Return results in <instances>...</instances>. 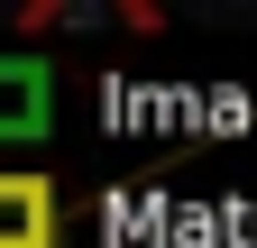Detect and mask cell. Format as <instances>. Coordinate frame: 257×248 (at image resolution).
Returning <instances> with one entry per match:
<instances>
[{
	"label": "cell",
	"mask_w": 257,
	"mask_h": 248,
	"mask_svg": "<svg viewBox=\"0 0 257 248\" xmlns=\"http://www.w3.org/2000/svg\"><path fill=\"white\" fill-rule=\"evenodd\" d=\"M0 248H64V202L28 166H0Z\"/></svg>",
	"instance_id": "cell-1"
},
{
	"label": "cell",
	"mask_w": 257,
	"mask_h": 248,
	"mask_svg": "<svg viewBox=\"0 0 257 248\" xmlns=\"http://www.w3.org/2000/svg\"><path fill=\"white\" fill-rule=\"evenodd\" d=\"M46 119H55V74L37 55H0V147L46 138Z\"/></svg>",
	"instance_id": "cell-2"
}]
</instances>
